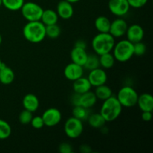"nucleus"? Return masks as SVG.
<instances>
[{"label":"nucleus","instance_id":"nucleus-1","mask_svg":"<svg viewBox=\"0 0 153 153\" xmlns=\"http://www.w3.org/2000/svg\"><path fill=\"white\" fill-rule=\"evenodd\" d=\"M22 34L27 41L39 43L46 37V25L40 21L28 22L22 28Z\"/></svg>","mask_w":153,"mask_h":153},{"label":"nucleus","instance_id":"nucleus-2","mask_svg":"<svg viewBox=\"0 0 153 153\" xmlns=\"http://www.w3.org/2000/svg\"><path fill=\"white\" fill-rule=\"evenodd\" d=\"M123 107L117 97L111 96L103 101L100 113L106 122H112L117 119L122 113Z\"/></svg>","mask_w":153,"mask_h":153},{"label":"nucleus","instance_id":"nucleus-3","mask_svg":"<svg viewBox=\"0 0 153 153\" xmlns=\"http://www.w3.org/2000/svg\"><path fill=\"white\" fill-rule=\"evenodd\" d=\"M115 44V38L109 33H99L93 38L91 46L97 55L111 52Z\"/></svg>","mask_w":153,"mask_h":153},{"label":"nucleus","instance_id":"nucleus-4","mask_svg":"<svg viewBox=\"0 0 153 153\" xmlns=\"http://www.w3.org/2000/svg\"><path fill=\"white\" fill-rule=\"evenodd\" d=\"M115 61L124 63L129 61L134 56V44L128 40H121L115 43L113 49Z\"/></svg>","mask_w":153,"mask_h":153},{"label":"nucleus","instance_id":"nucleus-5","mask_svg":"<svg viewBox=\"0 0 153 153\" xmlns=\"http://www.w3.org/2000/svg\"><path fill=\"white\" fill-rule=\"evenodd\" d=\"M138 94L133 88L124 86L118 91L117 99L123 108H132L137 105Z\"/></svg>","mask_w":153,"mask_h":153},{"label":"nucleus","instance_id":"nucleus-6","mask_svg":"<svg viewBox=\"0 0 153 153\" xmlns=\"http://www.w3.org/2000/svg\"><path fill=\"white\" fill-rule=\"evenodd\" d=\"M22 16L28 22L40 21L43 9L40 4L33 1L24 2L20 9Z\"/></svg>","mask_w":153,"mask_h":153},{"label":"nucleus","instance_id":"nucleus-7","mask_svg":"<svg viewBox=\"0 0 153 153\" xmlns=\"http://www.w3.org/2000/svg\"><path fill=\"white\" fill-rule=\"evenodd\" d=\"M64 129L66 135L69 138L76 139L83 133L84 125L82 120L74 117H71L66 120Z\"/></svg>","mask_w":153,"mask_h":153},{"label":"nucleus","instance_id":"nucleus-8","mask_svg":"<svg viewBox=\"0 0 153 153\" xmlns=\"http://www.w3.org/2000/svg\"><path fill=\"white\" fill-rule=\"evenodd\" d=\"M108 7L111 13L117 17L126 15L131 7L127 0H109Z\"/></svg>","mask_w":153,"mask_h":153},{"label":"nucleus","instance_id":"nucleus-9","mask_svg":"<svg viewBox=\"0 0 153 153\" xmlns=\"http://www.w3.org/2000/svg\"><path fill=\"white\" fill-rule=\"evenodd\" d=\"M42 118L44 122V126L47 127H54L60 123L62 119V114L58 108H50L43 112Z\"/></svg>","mask_w":153,"mask_h":153},{"label":"nucleus","instance_id":"nucleus-10","mask_svg":"<svg viewBox=\"0 0 153 153\" xmlns=\"http://www.w3.org/2000/svg\"><path fill=\"white\" fill-rule=\"evenodd\" d=\"M88 79L92 87H98L100 85L106 84L108 80V75L105 70L98 67L90 71L88 76Z\"/></svg>","mask_w":153,"mask_h":153},{"label":"nucleus","instance_id":"nucleus-11","mask_svg":"<svg viewBox=\"0 0 153 153\" xmlns=\"http://www.w3.org/2000/svg\"><path fill=\"white\" fill-rule=\"evenodd\" d=\"M128 24L126 21L121 17L117 18L116 19L111 22L110 29H109V34H111L114 37H121L126 35Z\"/></svg>","mask_w":153,"mask_h":153},{"label":"nucleus","instance_id":"nucleus-12","mask_svg":"<svg viewBox=\"0 0 153 153\" xmlns=\"http://www.w3.org/2000/svg\"><path fill=\"white\" fill-rule=\"evenodd\" d=\"M64 75L68 80L74 82L84 75V67L72 62L67 64L64 70Z\"/></svg>","mask_w":153,"mask_h":153},{"label":"nucleus","instance_id":"nucleus-13","mask_svg":"<svg viewBox=\"0 0 153 153\" xmlns=\"http://www.w3.org/2000/svg\"><path fill=\"white\" fill-rule=\"evenodd\" d=\"M126 38L132 43L142 41L144 37V30L141 25L138 24H133L128 26L126 32Z\"/></svg>","mask_w":153,"mask_h":153},{"label":"nucleus","instance_id":"nucleus-14","mask_svg":"<svg viewBox=\"0 0 153 153\" xmlns=\"http://www.w3.org/2000/svg\"><path fill=\"white\" fill-rule=\"evenodd\" d=\"M56 12L58 16L63 19H69L73 16L74 9L72 3L69 2L67 0H61L57 5Z\"/></svg>","mask_w":153,"mask_h":153},{"label":"nucleus","instance_id":"nucleus-15","mask_svg":"<svg viewBox=\"0 0 153 153\" xmlns=\"http://www.w3.org/2000/svg\"><path fill=\"white\" fill-rule=\"evenodd\" d=\"M97 100H98L94 92H91V91H89L82 94H79L78 104L76 106H82L85 108L90 109L95 105Z\"/></svg>","mask_w":153,"mask_h":153},{"label":"nucleus","instance_id":"nucleus-16","mask_svg":"<svg viewBox=\"0 0 153 153\" xmlns=\"http://www.w3.org/2000/svg\"><path fill=\"white\" fill-rule=\"evenodd\" d=\"M137 105L141 111H152L153 97L148 93H143L141 95H139Z\"/></svg>","mask_w":153,"mask_h":153},{"label":"nucleus","instance_id":"nucleus-17","mask_svg":"<svg viewBox=\"0 0 153 153\" xmlns=\"http://www.w3.org/2000/svg\"><path fill=\"white\" fill-rule=\"evenodd\" d=\"M22 103L24 109L29 111L32 113L37 111L40 106V101L38 98L33 94H26L22 99Z\"/></svg>","mask_w":153,"mask_h":153},{"label":"nucleus","instance_id":"nucleus-18","mask_svg":"<svg viewBox=\"0 0 153 153\" xmlns=\"http://www.w3.org/2000/svg\"><path fill=\"white\" fill-rule=\"evenodd\" d=\"M88 55V54L86 52V49L76 47V46H74L70 52V58H71L72 62L82 66V67L86 61Z\"/></svg>","mask_w":153,"mask_h":153},{"label":"nucleus","instance_id":"nucleus-19","mask_svg":"<svg viewBox=\"0 0 153 153\" xmlns=\"http://www.w3.org/2000/svg\"><path fill=\"white\" fill-rule=\"evenodd\" d=\"M15 74L10 67L2 63L0 67V82L3 85H10L14 81Z\"/></svg>","mask_w":153,"mask_h":153},{"label":"nucleus","instance_id":"nucleus-20","mask_svg":"<svg viewBox=\"0 0 153 153\" xmlns=\"http://www.w3.org/2000/svg\"><path fill=\"white\" fill-rule=\"evenodd\" d=\"M91 88H92V85H91L88 78L83 77V76L75 80L73 84V91L76 94H82L91 91Z\"/></svg>","mask_w":153,"mask_h":153},{"label":"nucleus","instance_id":"nucleus-21","mask_svg":"<svg viewBox=\"0 0 153 153\" xmlns=\"http://www.w3.org/2000/svg\"><path fill=\"white\" fill-rule=\"evenodd\" d=\"M58 18L59 16L55 10H52V9H46V10H43L40 21L43 22L45 25H53V24L58 23Z\"/></svg>","mask_w":153,"mask_h":153},{"label":"nucleus","instance_id":"nucleus-22","mask_svg":"<svg viewBox=\"0 0 153 153\" xmlns=\"http://www.w3.org/2000/svg\"><path fill=\"white\" fill-rule=\"evenodd\" d=\"M111 20L105 16H100L95 19L94 25L99 33H108L111 26Z\"/></svg>","mask_w":153,"mask_h":153},{"label":"nucleus","instance_id":"nucleus-23","mask_svg":"<svg viewBox=\"0 0 153 153\" xmlns=\"http://www.w3.org/2000/svg\"><path fill=\"white\" fill-rule=\"evenodd\" d=\"M88 124L90 126L94 128H101L105 125L106 121L103 118L100 113H95L92 114H89L88 119Z\"/></svg>","mask_w":153,"mask_h":153},{"label":"nucleus","instance_id":"nucleus-24","mask_svg":"<svg viewBox=\"0 0 153 153\" xmlns=\"http://www.w3.org/2000/svg\"><path fill=\"white\" fill-rule=\"evenodd\" d=\"M94 94H95L97 100H100L102 101H104V100H107L109 97L113 96L112 95L111 88L108 86V85H106L105 84L96 87Z\"/></svg>","mask_w":153,"mask_h":153},{"label":"nucleus","instance_id":"nucleus-25","mask_svg":"<svg viewBox=\"0 0 153 153\" xmlns=\"http://www.w3.org/2000/svg\"><path fill=\"white\" fill-rule=\"evenodd\" d=\"M99 58H100V67H102V69L108 70V69L112 68L114 65L115 58L111 52H108V53L99 55Z\"/></svg>","mask_w":153,"mask_h":153},{"label":"nucleus","instance_id":"nucleus-26","mask_svg":"<svg viewBox=\"0 0 153 153\" xmlns=\"http://www.w3.org/2000/svg\"><path fill=\"white\" fill-rule=\"evenodd\" d=\"M84 69L88 70L89 71L91 70L97 69L98 67H100V58H99V55L97 54H91V55H88V58H87L86 61H85V64L83 66Z\"/></svg>","mask_w":153,"mask_h":153},{"label":"nucleus","instance_id":"nucleus-27","mask_svg":"<svg viewBox=\"0 0 153 153\" xmlns=\"http://www.w3.org/2000/svg\"><path fill=\"white\" fill-rule=\"evenodd\" d=\"M25 0H2V5L7 10L16 11L20 10Z\"/></svg>","mask_w":153,"mask_h":153},{"label":"nucleus","instance_id":"nucleus-28","mask_svg":"<svg viewBox=\"0 0 153 153\" xmlns=\"http://www.w3.org/2000/svg\"><path fill=\"white\" fill-rule=\"evenodd\" d=\"M11 126L7 121L0 119V140H5L10 136Z\"/></svg>","mask_w":153,"mask_h":153},{"label":"nucleus","instance_id":"nucleus-29","mask_svg":"<svg viewBox=\"0 0 153 153\" xmlns=\"http://www.w3.org/2000/svg\"><path fill=\"white\" fill-rule=\"evenodd\" d=\"M89 109L85 108L82 106H74L73 109V117L80 120H86L89 116Z\"/></svg>","mask_w":153,"mask_h":153},{"label":"nucleus","instance_id":"nucleus-30","mask_svg":"<svg viewBox=\"0 0 153 153\" xmlns=\"http://www.w3.org/2000/svg\"><path fill=\"white\" fill-rule=\"evenodd\" d=\"M61 34V28L58 24L46 25V36L51 39H56Z\"/></svg>","mask_w":153,"mask_h":153},{"label":"nucleus","instance_id":"nucleus-31","mask_svg":"<svg viewBox=\"0 0 153 153\" xmlns=\"http://www.w3.org/2000/svg\"><path fill=\"white\" fill-rule=\"evenodd\" d=\"M33 117L34 116H33L32 112L24 109L19 113V121L22 125H28V124H30Z\"/></svg>","mask_w":153,"mask_h":153},{"label":"nucleus","instance_id":"nucleus-32","mask_svg":"<svg viewBox=\"0 0 153 153\" xmlns=\"http://www.w3.org/2000/svg\"><path fill=\"white\" fill-rule=\"evenodd\" d=\"M134 44V55L142 56L146 52V46L142 41L133 43Z\"/></svg>","mask_w":153,"mask_h":153},{"label":"nucleus","instance_id":"nucleus-33","mask_svg":"<svg viewBox=\"0 0 153 153\" xmlns=\"http://www.w3.org/2000/svg\"><path fill=\"white\" fill-rule=\"evenodd\" d=\"M30 124L35 129H40V128H42L44 126V122H43L42 116L33 117Z\"/></svg>","mask_w":153,"mask_h":153},{"label":"nucleus","instance_id":"nucleus-34","mask_svg":"<svg viewBox=\"0 0 153 153\" xmlns=\"http://www.w3.org/2000/svg\"><path fill=\"white\" fill-rule=\"evenodd\" d=\"M129 4L130 7H134V8H140L146 5L148 2V0H127Z\"/></svg>","mask_w":153,"mask_h":153},{"label":"nucleus","instance_id":"nucleus-35","mask_svg":"<svg viewBox=\"0 0 153 153\" xmlns=\"http://www.w3.org/2000/svg\"><path fill=\"white\" fill-rule=\"evenodd\" d=\"M58 150L61 153H72L73 152V146L68 143H61L58 146Z\"/></svg>","mask_w":153,"mask_h":153},{"label":"nucleus","instance_id":"nucleus-36","mask_svg":"<svg viewBox=\"0 0 153 153\" xmlns=\"http://www.w3.org/2000/svg\"><path fill=\"white\" fill-rule=\"evenodd\" d=\"M141 118L145 122H149L152 118V111H142Z\"/></svg>","mask_w":153,"mask_h":153},{"label":"nucleus","instance_id":"nucleus-37","mask_svg":"<svg viewBox=\"0 0 153 153\" xmlns=\"http://www.w3.org/2000/svg\"><path fill=\"white\" fill-rule=\"evenodd\" d=\"M79 150L82 153H91L92 152L91 147L88 144H82L79 147Z\"/></svg>","mask_w":153,"mask_h":153},{"label":"nucleus","instance_id":"nucleus-38","mask_svg":"<svg viewBox=\"0 0 153 153\" xmlns=\"http://www.w3.org/2000/svg\"><path fill=\"white\" fill-rule=\"evenodd\" d=\"M76 47L83 48V49H86V43L83 40H79L75 43V46Z\"/></svg>","mask_w":153,"mask_h":153},{"label":"nucleus","instance_id":"nucleus-39","mask_svg":"<svg viewBox=\"0 0 153 153\" xmlns=\"http://www.w3.org/2000/svg\"><path fill=\"white\" fill-rule=\"evenodd\" d=\"M67 1H69V2L72 3V4H73V3H76L78 2V1H79L80 0H67Z\"/></svg>","mask_w":153,"mask_h":153},{"label":"nucleus","instance_id":"nucleus-40","mask_svg":"<svg viewBox=\"0 0 153 153\" xmlns=\"http://www.w3.org/2000/svg\"><path fill=\"white\" fill-rule=\"evenodd\" d=\"M1 42H2V37H1V35L0 34V45H1Z\"/></svg>","mask_w":153,"mask_h":153},{"label":"nucleus","instance_id":"nucleus-41","mask_svg":"<svg viewBox=\"0 0 153 153\" xmlns=\"http://www.w3.org/2000/svg\"><path fill=\"white\" fill-rule=\"evenodd\" d=\"M2 5V0H0V7Z\"/></svg>","mask_w":153,"mask_h":153},{"label":"nucleus","instance_id":"nucleus-42","mask_svg":"<svg viewBox=\"0 0 153 153\" xmlns=\"http://www.w3.org/2000/svg\"><path fill=\"white\" fill-rule=\"evenodd\" d=\"M2 61H1V58H0V67H1V64H2Z\"/></svg>","mask_w":153,"mask_h":153}]
</instances>
